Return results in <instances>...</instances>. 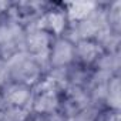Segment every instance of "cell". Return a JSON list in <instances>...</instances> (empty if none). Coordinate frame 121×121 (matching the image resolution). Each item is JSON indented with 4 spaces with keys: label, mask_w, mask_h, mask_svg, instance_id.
I'll use <instances>...</instances> for the list:
<instances>
[{
    "label": "cell",
    "mask_w": 121,
    "mask_h": 121,
    "mask_svg": "<svg viewBox=\"0 0 121 121\" xmlns=\"http://www.w3.org/2000/svg\"><path fill=\"white\" fill-rule=\"evenodd\" d=\"M6 74L9 81L34 87L47 74V67L23 50L6 60Z\"/></svg>",
    "instance_id": "obj_1"
},
{
    "label": "cell",
    "mask_w": 121,
    "mask_h": 121,
    "mask_svg": "<svg viewBox=\"0 0 121 121\" xmlns=\"http://www.w3.org/2000/svg\"><path fill=\"white\" fill-rule=\"evenodd\" d=\"M33 97V87L27 84L7 81L2 90V103L6 107L29 110Z\"/></svg>",
    "instance_id": "obj_4"
},
{
    "label": "cell",
    "mask_w": 121,
    "mask_h": 121,
    "mask_svg": "<svg viewBox=\"0 0 121 121\" xmlns=\"http://www.w3.org/2000/svg\"><path fill=\"white\" fill-rule=\"evenodd\" d=\"M104 107L120 111V74L112 76L105 86Z\"/></svg>",
    "instance_id": "obj_6"
},
{
    "label": "cell",
    "mask_w": 121,
    "mask_h": 121,
    "mask_svg": "<svg viewBox=\"0 0 121 121\" xmlns=\"http://www.w3.org/2000/svg\"><path fill=\"white\" fill-rule=\"evenodd\" d=\"M74 63V41L67 36L53 37L47 54V73L63 70Z\"/></svg>",
    "instance_id": "obj_3"
},
{
    "label": "cell",
    "mask_w": 121,
    "mask_h": 121,
    "mask_svg": "<svg viewBox=\"0 0 121 121\" xmlns=\"http://www.w3.org/2000/svg\"><path fill=\"white\" fill-rule=\"evenodd\" d=\"M105 50L97 40L74 41V63L86 69H94Z\"/></svg>",
    "instance_id": "obj_5"
},
{
    "label": "cell",
    "mask_w": 121,
    "mask_h": 121,
    "mask_svg": "<svg viewBox=\"0 0 121 121\" xmlns=\"http://www.w3.org/2000/svg\"><path fill=\"white\" fill-rule=\"evenodd\" d=\"M93 121H121L120 118V111L110 110V108H101Z\"/></svg>",
    "instance_id": "obj_7"
},
{
    "label": "cell",
    "mask_w": 121,
    "mask_h": 121,
    "mask_svg": "<svg viewBox=\"0 0 121 121\" xmlns=\"http://www.w3.org/2000/svg\"><path fill=\"white\" fill-rule=\"evenodd\" d=\"M63 86L46 74L34 87L29 111L40 115H53L60 110Z\"/></svg>",
    "instance_id": "obj_2"
}]
</instances>
